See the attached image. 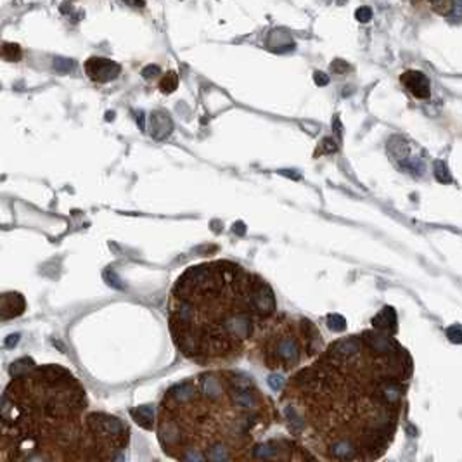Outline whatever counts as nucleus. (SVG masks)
<instances>
[{
	"instance_id": "obj_1",
	"label": "nucleus",
	"mask_w": 462,
	"mask_h": 462,
	"mask_svg": "<svg viewBox=\"0 0 462 462\" xmlns=\"http://www.w3.org/2000/svg\"><path fill=\"white\" fill-rule=\"evenodd\" d=\"M412 371V358L393 333L374 328L337 339L290 381V430L309 431L324 459H379L399 430Z\"/></svg>"
},
{
	"instance_id": "obj_2",
	"label": "nucleus",
	"mask_w": 462,
	"mask_h": 462,
	"mask_svg": "<svg viewBox=\"0 0 462 462\" xmlns=\"http://www.w3.org/2000/svg\"><path fill=\"white\" fill-rule=\"evenodd\" d=\"M275 314L271 286L232 262H210L182 273L170 298V331L192 362L220 364L243 354Z\"/></svg>"
},
{
	"instance_id": "obj_3",
	"label": "nucleus",
	"mask_w": 462,
	"mask_h": 462,
	"mask_svg": "<svg viewBox=\"0 0 462 462\" xmlns=\"http://www.w3.org/2000/svg\"><path fill=\"white\" fill-rule=\"evenodd\" d=\"M273 416V402L252 378L213 371L170 388L160 407L158 439L175 459H241L248 457L254 431Z\"/></svg>"
},
{
	"instance_id": "obj_4",
	"label": "nucleus",
	"mask_w": 462,
	"mask_h": 462,
	"mask_svg": "<svg viewBox=\"0 0 462 462\" xmlns=\"http://www.w3.org/2000/svg\"><path fill=\"white\" fill-rule=\"evenodd\" d=\"M320 343V333L310 320H275L263 339V362L269 369L291 371L316 356Z\"/></svg>"
},
{
	"instance_id": "obj_5",
	"label": "nucleus",
	"mask_w": 462,
	"mask_h": 462,
	"mask_svg": "<svg viewBox=\"0 0 462 462\" xmlns=\"http://www.w3.org/2000/svg\"><path fill=\"white\" fill-rule=\"evenodd\" d=\"M85 73L92 82L107 84L111 80H116L122 73V66L106 58H88L85 61Z\"/></svg>"
},
{
	"instance_id": "obj_6",
	"label": "nucleus",
	"mask_w": 462,
	"mask_h": 462,
	"mask_svg": "<svg viewBox=\"0 0 462 462\" xmlns=\"http://www.w3.org/2000/svg\"><path fill=\"white\" fill-rule=\"evenodd\" d=\"M400 82L403 87L416 97V99H428L431 96V88H430V80L424 73L416 71V69H409L400 77Z\"/></svg>"
},
{
	"instance_id": "obj_7",
	"label": "nucleus",
	"mask_w": 462,
	"mask_h": 462,
	"mask_svg": "<svg viewBox=\"0 0 462 462\" xmlns=\"http://www.w3.org/2000/svg\"><path fill=\"white\" fill-rule=\"evenodd\" d=\"M24 312V298L20 293H5L2 296V319H13Z\"/></svg>"
},
{
	"instance_id": "obj_8",
	"label": "nucleus",
	"mask_w": 462,
	"mask_h": 462,
	"mask_svg": "<svg viewBox=\"0 0 462 462\" xmlns=\"http://www.w3.org/2000/svg\"><path fill=\"white\" fill-rule=\"evenodd\" d=\"M151 122V135L154 139H167L170 134H171V120L169 118V115L162 113V111H156L151 115L149 118Z\"/></svg>"
},
{
	"instance_id": "obj_9",
	"label": "nucleus",
	"mask_w": 462,
	"mask_h": 462,
	"mask_svg": "<svg viewBox=\"0 0 462 462\" xmlns=\"http://www.w3.org/2000/svg\"><path fill=\"white\" fill-rule=\"evenodd\" d=\"M373 324H374L376 329H381V331H388V333H393V335L397 333V317H395L393 309H390V307L383 309V312L374 317Z\"/></svg>"
},
{
	"instance_id": "obj_10",
	"label": "nucleus",
	"mask_w": 462,
	"mask_h": 462,
	"mask_svg": "<svg viewBox=\"0 0 462 462\" xmlns=\"http://www.w3.org/2000/svg\"><path fill=\"white\" fill-rule=\"evenodd\" d=\"M134 420H137V424H141L146 430L154 428V409L151 405H143L132 411Z\"/></svg>"
},
{
	"instance_id": "obj_11",
	"label": "nucleus",
	"mask_w": 462,
	"mask_h": 462,
	"mask_svg": "<svg viewBox=\"0 0 462 462\" xmlns=\"http://www.w3.org/2000/svg\"><path fill=\"white\" fill-rule=\"evenodd\" d=\"M2 54L7 61H20L22 60V47L18 43L5 42L2 45Z\"/></svg>"
},
{
	"instance_id": "obj_12",
	"label": "nucleus",
	"mask_w": 462,
	"mask_h": 462,
	"mask_svg": "<svg viewBox=\"0 0 462 462\" xmlns=\"http://www.w3.org/2000/svg\"><path fill=\"white\" fill-rule=\"evenodd\" d=\"M177 84H179V77H177V73L170 71V73H167V75L163 77V80H162V84H160V88H162V92L170 94V92H173V90L177 88Z\"/></svg>"
},
{
	"instance_id": "obj_13",
	"label": "nucleus",
	"mask_w": 462,
	"mask_h": 462,
	"mask_svg": "<svg viewBox=\"0 0 462 462\" xmlns=\"http://www.w3.org/2000/svg\"><path fill=\"white\" fill-rule=\"evenodd\" d=\"M356 16H357V20L360 23L371 22V18H373V9H371V7H360V9H357Z\"/></svg>"
},
{
	"instance_id": "obj_14",
	"label": "nucleus",
	"mask_w": 462,
	"mask_h": 462,
	"mask_svg": "<svg viewBox=\"0 0 462 462\" xmlns=\"http://www.w3.org/2000/svg\"><path fill=\"white\" fill-rule=\"evenodd\" d=\"M143 75H144V79H154V77L160 75V68L158 66H147V68H144Z\"/></svg>"
},
{
	"instance_id": "obj_15",
	"label": "nucleus",
	"mask_w": 462,
	"mask_h": 462,
	"mask_svg": "<svg viewBox=\"0 0 462 462\" xmlns=\"http://www.w3.org/2000/svg\"><path fill=\"white\" fill-rule=\"evenodd\" d=\"M314 79H316V82L319 85H326L329 82L328 75H324V73H316V75H314Z\"/></svg>"
},
{
	"instance_id": "obj_16",
	"label": "nucleus",
	"mask_w": 462,
	"mask_h": 462,
	"mask_svg": "<svg viewBox=\"0 0 462 462\" xmlns=\"http://www.w3.org/2000/svg\"><path fill=\"white\" fill-rule=\"evenodd\" d=\"M124 2H126V4H132V5H144V2L143 0H124Z\"/></svg>"
},
{
	"instance_id": "obj_17",
	"label": "nucleus",
	"mask_w": 462,
	"mask_h": 462,
	"mask_svg": "<svg viewBox=\"0 0 462 462\" xmlns=\"http://www.w3.org/2000/svg\"><path fill=\"white\" fill-rule=\"evenodd\" d=\"M430 2H435V4H440L441 0H430Z\"/></svg>"
},
{
	"instance_id": "obj_18",
	"label": "nucleus",
	"mask_w": 462,
	"mask_h": 462,
	"mask_svg": "<svg viewBox=\"0 0 462 462\" xmlns=\"http://www.w3.org/2000/svg\"><path fill=\"white\" fill-rule=\"evenodd\" d=\"M459 4H461V5H462V0H459Z\"/></svg>"
}]
</instances>
